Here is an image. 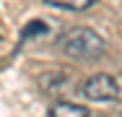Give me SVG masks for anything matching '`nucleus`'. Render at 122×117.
<instances>
[{"label": "nucleus", "mask_w": 122, "mask_h": 117, "mask_svg": "<svg viewBox=\"0 0 122 117\" xmlns=\"http://www.w3.org/2000/svg\"><path fill=\"white\" fill-rule=\"evenodd\" d=\"M57 47L73 60H99L107 52V42L88 26H75L60 34Z\"/></svg>", "instance_id": "1"}, {"label": "nucleus", "mask_w": 122, "mask_h": 117, "mask_svg": "<svg viewBox=\"0 0 122 117\" xmlns=\"http://www.w3.org/2000/svg\"><path fill=\"white\" fill-rule=\"evenodd\" d=\"M81 94L88 101H114L120 96V83L107 73H96L81 86Z\"/></svg>", "instance_id": "2"}, {"label": "nucleus", "mask_w": 122, "mask_h": 117, "mask_svg": "<svg viewBox=\"0 0 122 117\" xmlns=\"http://www.w3.org/2000/svg\"><path fill=\"white\" fill-rule=\"evenodd\" d=\"M49 117H88V109L83 104H73V101H57L49 107Z\"/></svg>", "instance_id": "3"}, {"label": "nucleus", "mask_w": 122, "mask_h": 117, "mask_svg": "<svg viewBox=\"0 0 122 117\" xmlns=\"http://www.w3.org/2000/svg\"><path fill=\"white\" fill-rule=\"evenodd\" d=\"M47 5L52 8H60V11H75V13H81V11H88L96 0H44Z\"/></svg>", "instance_id": "4"}, {"label": "nucleus", "mask_w": 122, "mask_h": 117, "mask_svg": "<svg viewBox=\"0 0 122 117\" xmlns=\"http://www.w3.org/2000/svg\"><path fill=\"white\" fill-rule=\"evenodd\" d=\"M47 31H49V23H44V21H31V23H26V26H24L21 37H24V39H31V37H42V34H47Z\"/></svg>", "instance_id": "5"}]
</instances>
